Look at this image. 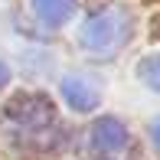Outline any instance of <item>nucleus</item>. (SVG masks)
<instances>
[{"mask_svg":"<svg viewBox=\"0 0 160 160\" xmlns=\"http://www.w3.org/2000/svg\"><path fill=\"white\" fill-rule=\"evenodd\" d=\"M3 128L7 137L23 154H56L65 144V131L56 118V108L42 92L36 95H17L3 108Z\"/></svg>","mask_w":160,"mask_h":160,"instance_id":"f257e3e1","label":"nucleus"},{"mask_svg":"<svg viewBox=\"0 0 160 160\" xmlns=\"http://www.w3.org/2000/svg\"><path fill=\"white\" fill-rule=\"evenodd\" d=\"M128 39H131V13L124 7H114V3L98 7L82 23V42H85V49L95 52V56L118 52Z\"/></svg>","mask_w":160,"mask_h":160,"instance_id":"f03ea898","label":"nucleus"},{"mask_svg":"<svg viewBox=\"0 0 160 160\" xmlns=\"http://www.w3.org/2000/svg\"><path fill=\"white\" fill-rule=\"evenodd\" d=\"M95 160H128L131 157V134L118 118H98L88 134Z\"/></svg>","mask_w":160,"mask_h":160,"instance_id":"7ed1b4c3","label":"nucleus"},{"mask_svg":"<svg viewBox=\"0 0 160 160\" xmlns=\"http://www.w3.org/2000/svg\"><path fill=\"white\" fill-rule=\"evenodd\" d=\"M59 92H62V101L72 108V111H92V108L98 105V88L88 85L85 78H78V75L62 78Z\"/></svg>","mask_w":160,"mask_h":160,"instance_id":"20e7f679","label":"nucleus"},{"mask_svg":"<svg viewBox=\"0 0 160 160\" xmlns=\"http://www.w3.org/2000/svg\"><path fill=\"white\" fill-rule=\"evenodd\" d=\"M33 10H36V17L46 26H59L65 20H72L75 0H33Z\"/></svg>","mask_w":160,"mask_h":160,"instance_id":"39448f33","label":"nucleus"},{"mask_svg":"<svg viewBox=\"0 0 160 160\" xmlns=\"http://www.w3.org/2000/svg\"><path fill=\"white\" fill-rule=\"evenodd\" d=\"M137 75H141L154 92H160V52L157 56H147V59L137 65Z\"/></svg>","mask_w":160,"mask_h":160,"instance_id":"423d86ee","label":"nucleus"},{"mask_svg":"<svg viewBox=\"0 0 160 160\" xmlns=\"http://www.w3.org/2000/svg\"><path fill=\"white\" fill-rule=\"evenodd\" d=\"M7 82H10V72H7V65H3V62H0V88H3V85H7Z\"/></svg>","mask_w":160,"mask_h":160,"instance_id":"0eeeda50","label":"nucleus"},{"mask_svg":"<svg viewBox=\"0 0 160 160\" xmlns=\"http://www.w3.org/2000/svg\"><path fill=\"white\" fill-rule=\"evenodd\" d=\"M150 134H154V144H157V147H160V118L154 121V128H150Z\"/></svg>","mask_w":160,"mask_h":160,"instance_id":"6e6552de","label":"nucleus"}]
</instances>
